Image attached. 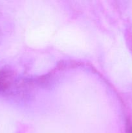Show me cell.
Returning a JSON list of instances; mask_svg holds the SVG:
<instances>
[{
    "mask_svg": "<svg viewBox=\"0 0 132 133\" xmlns=\"http://www.w3.org/2000/svg\"><path fill=\"white\" fill-rule=\"evenodd\" d=\"M12 81V74L10 71L3 70L0 71V92L7 89Z\"/></svg>",
    "mask_w": 132,
    "mask_h": 133,
    "instance_id": "obj_1",
    "label": "cell"
},
{
    "mask_svg": "<svg viewBox=\"0 0 132 133\" xmlns=\"http://www.w3.org/2000/svg\"><path fill=\"white\" fill-rule=\"evenodd\" d=\"M128 133H132V127L129 128V129H128Z\"/></svg>",
    "mask_w": 132,
    "mask_h": 133,
    "instance_id": "obj_2",
    "label": "cell"
}]
</instances>
